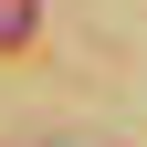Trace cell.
Listing matches in <instances>:
<instances>
[{
	"mask_svg": "<svg viewBox=\"0 0 147 147\" xmlns=\"http://www.w3.org/2000/svg\"><path fill=\"white\" fill-rule=\"evenodd\" d=\"M32 11L42 0H0V42H32Z\"/></svg>",
	"mask_w": 147,
	"mask_h": 147,
	"instance_id": "6da1fadb",
	"label": "cell"
}]
</instances>
